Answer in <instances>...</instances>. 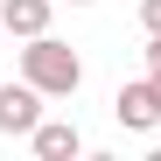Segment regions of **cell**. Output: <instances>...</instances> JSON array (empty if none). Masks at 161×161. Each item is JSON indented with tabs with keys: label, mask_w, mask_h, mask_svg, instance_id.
<instances>
[{
	"label": "cell",
	"mask_w": 161,
	"mask_h": 161,
	"mask_svg": "<svg viewBox=\"0 0 161 161\" xmlns=\"http://www.w3.org/2000/svg\"><path fill=\"white\" fill-rule=\"evenodd\" d=\"M112 119H119L126 133H154V126H161V91H154V77H140V84H119Z\"/></svg>",
	"instance_id": "obj_2"
},
{
	"label": "cell",
	"mask_w": 161,
	"mask_h": 161,
	"mask_svg": "<svg viewBox=\"0 0 161 161\" xmlns=\"http://www.w3.org/2000/svg\"><path fill=\"white\" fill-rule=\"evenodd\" d=\"M49 14H56V0H0V21H7V35H14V42L49 35Z\"/></svg>",
	"instance_id": "obj_5"
},
{
	"label": "cell",
	"mask_w": 161,
	"mask_h": 161,
	"mask_svg": "<svg viewBox=\"0 0 161 161\" xmlns=\"http://www.w3.org/2000/svg\"><path fill=\"white\" fill-rule=\"evenodd\" d=\"M28 147H35V161H77L84 154V133H77V119H42L28 133Z\"/></svg>",
	"instance_id": "obj_4"
},
{
	"label": "cell",
	"mask_w": 161,
	"mask_h": 161,
	"mask_svg": "<svg viewBox=\"0 0 161 161\" xmlns=\"http://www.w3.org/2000/svg\"><path fill=\"white\" fill-rule=\"evenodd\" d=\"M70 7H91V0H70Z\"/></svg>",
	"instance_id": "obj_8"
},
{
	"label": "cell",
	"mask_w": 161,
	"mask_h": 161,
	"mask_svg": "<svg viewBox=\"0 0 161 161\" xmlns=\"http://www.w3.org/2000/svg\"><path fill=\"white\" fill-rule=\"evenodd\" d=\"M140 28H147V35H161V0H140Z\"/></svg>",
	"instance_id": "obj_6"
},
{
	"label": "cell",
	"mask_w": 161,
	"mask_h": 161,
	"mask_svg": "<svg viewBox=\"0 0 161 161\" xmlns=\"http://www.w3.org/2000/svg\"><path fill=\"white\" fill-rule=\"evenodd\" d=\"M147 70H161V35H147Z\"/></svg>",
	"instance_id": "obj_7"
},
{
	"label": "cell",
	"mask_w": 161,
	"mask_h": 161,
	"mask_svg": "<svg viewBox=\"0 0 161 161\" xmlns=\"http://www.w3.org/2000/svg\"><path fill=\"white\" fill-rule=\"evenodd\" d=\"M42 126V91L28 84V77H21V84H0V133H21V140H28V133Z\"/></svg>",
	"instance_id": "obj_3"
},
{
	"label": "cell",
	"mask_w": 161,
	"mask_h": 161,
	"mask_svg": "<svg viewBox=\"0 0 161 161\" xmlns=\"http://www.w3.org/2000/svg\"><path fill=\"white\" fill-rule=\"evenodd\" d=\"M21 77H28L42 98H70L84 84V56H77L70 42H56V35H28L21 42Z\"/></svg>",
	"instance_id": "obj_1"
},
{
	"label": "cell",
	"mask_w": 161,
	"mask_h": 161,
	"mask_svg": "<svg viewBox=\"0 0 161 161\" xmlns=\"http://www.w3.org/2000/svg\"><path fill=\"white\" fill-rule=\"evenodd\" d=\"M0 35H7V21H0Z\"/></svg>",
	"instance_id": "obj_9"
}]
</instances>
